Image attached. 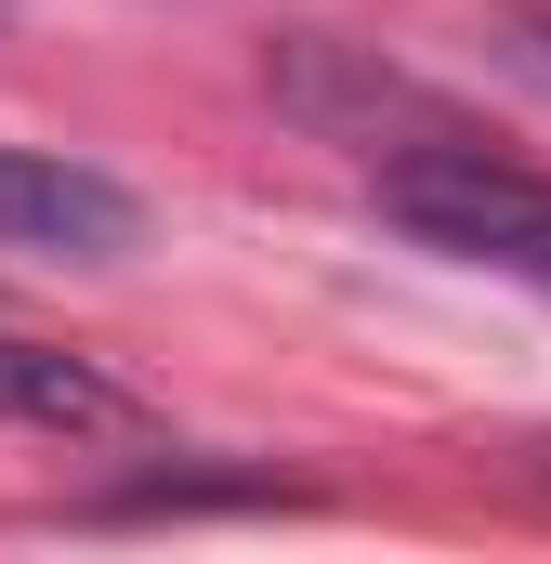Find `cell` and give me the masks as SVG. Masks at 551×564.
Segmentation results:
<instances>
[{
    "instance_id": "obj_1",
    "label": "cell",
    "mask_w": 551,
    "mask_h": 564,
    "mask_svg": "<svg viewBox=\"0 0 551 564\" xmlns=\"http://www.w3.org/2000/svg\"><path fill=\"white\" fill-rule=\"evenodd\" d=\"M381 210L408 237H433V250H460V263H499V276L551 289V184L512 171V158H486V144H408V158H381Z\"/></svg>"
},
{
    "instance_id": "obj_2",
    "label": "cell",
    "mask_w": 551,
    "mask_h": 564,
    "mask_svg": "<svg viewBox=\"0 0 551 564\" xmlns=\"http://www.w3.org/2000/svg\"><path fill=\"white\" fill-rule=\"evenodd\" d=\"M0 250L119 263V250H144V197L119 184V171L66 158V144H0Z\"/></svg>"
},
{
    "instance_id": "obj_3",
    "label": "cell",
    "mask_w": 551,
    "mask_h": 564,
    "mask_svg": "<svg viewBox=\"0 0 551 564\" xmlns=\"http://www.w3.org/2000/svg\"><path fill=\"white\" fill-rule=\"evenodd\" d=\"M276 93L315 119V132H342V144H368L381 158V132H420V144H473V132H446V106L433 93H408L395 66H355V53H328V40H289L276 53Z\"/></svg>"
},
{
    "instance_id": "obj_4",
    "label": "cell",
    "mask_w": 551,
    "mask_h": 564,
    "mask_svg": "<svg viewBox=\"0 0 551 564\" xmlns=\"http://www.w3.org/2000/svg\"><path fill=\"white\" fill-rule=\"evenodd\" d=\"M0 421H13V433H66V446H93V433H132L144 408H132V381H106L93 355L0 328Z\"/></svg>"
}]
</instances>
